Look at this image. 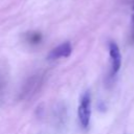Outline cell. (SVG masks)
Instances as JSON below:
<instances>
[{"label": "cell", "instance_id": "6da1fadb", "mask_svg": "<svg viewBox=\"0 0 134 134\" xmlns=\"http://www.w3.org/2000/svg\"><path fill=\"white\" fill-rule=\"evenodd\" d=\"M77 115L81 126L83 128H88L91 118V94L89 91L83 93L79 108H77Z\"/></svg>", "mask_w": 134, "mask_h": 134}, {"label": "cell", "instance_id": "7a4b0ae2", "mask_svg": "<svg viewBox=\"0 0 134 134\" xmlns=\"http://www.w3.org/2000/svg\"><path fill=\"white\" fill-rule=\"evenodd\" d=\"M109 55H110V62H111V71L110 75H115L121 66V54L119 51V47L115 42L109 43Z\"/></svg>", "mask_w": 134, "mask_h": 134}, {"label": "cell", "instance_id": "3957f363", "mask_svg": "<svg viewBox=\"0 0 134 134\" xmlns=\"http://www.w3.org/2000/svg\"><path fill=\"white\" fill-rule=\"evenodd\" d=\"M72 51V47L70 42H64L60 45H58L57 47H54L53 49H51L47 55L48 60H58L61 58H68L71 54Z\"/></svg>", "mask_w": 134, "mask_h": 134}, {"label": "cell", "instance_id": "277c9868", "mask_svg": "<svg viewBox=\"0 0 134 134\" xmlns=\"http://www.w3.org/2000/svg\"><path fill=\"white\" fill-rule=\"evenodd\" d=\"M26 40L31 44H38L42 40V35L40 32H37V31L28 32L26 36Z\"/></svg>", "mask_w": 134, "mask_h": 134}, {"label": "cell", "instance_id": "5b68a950", "mask_svg": "<svg viewBox=\"0 0 134 134\" xmlns=\"http://www.w3.org/2000/svg\"><path fill=\"white\" fill-rule=\"evenodd\" d=\"M133 23H134V16H133Z\"/></svg>", "mask_w": 134, "mask_h": 134}]
</instances>
